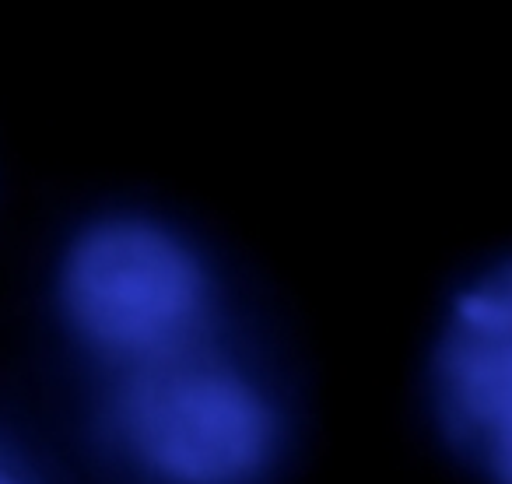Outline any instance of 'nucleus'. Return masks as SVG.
Returning <instances> with one entry per match:
<instances>
[{"label": "nucleus", "instance_id": "f03ea898", "mask_svg": "<svg viewBox=\"0 0 512 484\" xmlns=\"http://www.w3.org/2000/svg\"><path fill=\"white\" fill-rule=\"evenodd\" d=\"M53 295L99 379L221 341L214 267L183 232L144 214H109L74 232Z\"/></svg>", "mask_w": 512, "mask_h": 484}, {"label": "nucleus", "instance_id": "20e7f679", "mask_svg": "<svg viewBox=\"0 0 512 484\" xmlns=\"http://www.w3.org/2000/svg\"><path fill=\"white\" fill-rule=\"evenodd\" d=\"M0 484H39L22 463H15L11 456L0 453Z\"/></svg>", "mask_w": 512, "mask_h": 484}, {"label": "nucleus", "instance_id": "7ed1b4c3", "mask_svg": "<svg viewBox=\"0 0 512 484\" xmlns=\"http://www.w3.org/2000/svg\"><path fill=\"white\" fill-rule=\"evenodd\" d=\"M446 442L488 484H512V257L456 292L432 351Z\"/></svg>", "mask_w": 512, "mask_h": 484}, {"label": "nucleus", "instance_id": "f257e3e1", "mask_svg": "<svg viewBox=\"0 0 512 484\" xmlns=\"http://www.w3.org/2000/svg\"><path fill=\"white\" fill-rule=\"evenodd\" d=\"M95 435L137 484H267L285 418L225 344L99 379Z\"/></svg>", "mask_w": 512, "mask_h": 484}]
</instances>
